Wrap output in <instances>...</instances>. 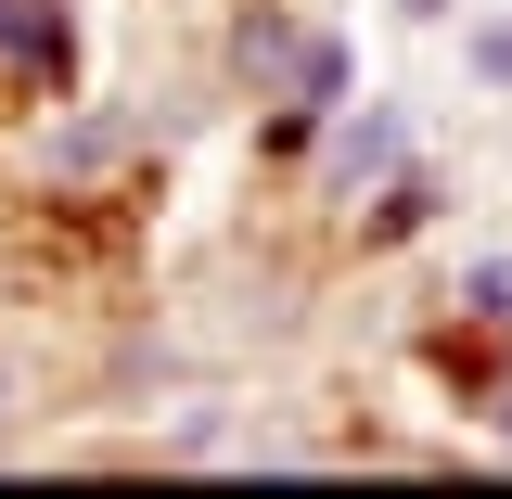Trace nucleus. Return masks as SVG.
I'll return each mask as SVG.
<instances>
[{"mask_svg":"<svg viewBox=\"0 0 512 499\" xmlns=\"http://www.w3.org/2000/svg\"><path fill=\"white\" fill-rule=\"evenodd\" d=\"M231 90L256 103V154L269 167H308V128L359 90V39L308 26L295 0H244L231 13Z\"/></svg>","mask_w":512,"mask_h":499,"instance_id":"f257e3e1","label":"nucleus"},{"mask_svg":"<svg viewBox=\"0 0 512 499\" xmlns=\"http://www.w3.org/2000/svg\"><path fill=\"white\" fill-rule=\"evenodd\" d=\"M128 167H154V128L128 116V103H77V90L13 103V180H26V192H52V205H103Z\"/></svg>","mask_w":512,"mask_h":499,"instance_id":"f03ea898","label":"nucleus"},{"mask_svg":"<svg viewBox=\"0 0 512 499\" xmlns=\"http://www.w3.org/2000/svg\"><path fill=\"white\" fill-rule=\"evenodd\" d=\"M410 154H423L410 103H397V90H346V103L308 128V192H320V205H372Z\"/></svg>","mask_w":512,"mask_h":499,"instance_id":"7ed1b4c3","label":"nucleus"},{"mask_svg":"<svg viewBox=\"0 0 512 499\" xmlns=\"http://www.w3.org/2000/svg\"><path fill=\"white\" fill-rule=\"evenodd\" d=\"M77 64H90L77 0H0V116H13V103H52V90H77Z\"/></svg>","mask_w":512,"mask_h":499,"instance_id":"20e7f679","label":"nucleus"},{"mask_svg":"<svg viewBox=\"0 0 512 499\" xmlns=\"http://www.w3.org/2000/svg\"><path fill=\"white\" fill-rule=\"evenodd\" d=\"M436 218H448V167H436V154H410L372 205H346V244H359V256H397V244H423Z\"/></svg>","mask_w":512,"mask_h":499,"instance_id":"39448f33","label":"nucleus"},{"mask_svg":"<svg viewBox=\"0 0 512 499\" xmlns=\"http://www.w3.org/2000/svg\"><path fill=\"white\" fill-rule=\"evenodd\" d=\"M448 308H461V320H512V244L448 256Z\"/></svg>","mask_w":512,"mask_h":499,"instance_id":"423d86ee","label":"nucleus"},{"mask_svg":"<svg viewBox=\"0 0 512 499\" xmlns=\"http://www.w3.org/2000/svg\"><path fill=\"white\" fill-rule=\"evenodd\" d=\"M461 77L512 103V13H461Z\"/></svg>","mask_w":512,"mask_h":499,"instance_id":"0eeeda50","label":"nucleus"},{"mask_svg":"<svg viewBox=\"0 0 512 499\" xmlns=\"http://www.w3.org/2000/svg\"><path fill=\"white\" fill-rule=\"evenodd\" d=\"M26 423H39V384H26V359H13V346H0V461L26 448Z\"/></svg>","mask_w":512,"mask_h":499,"instance_id":"6e6552de","label":"nucleus"},{"mask_svg":"<svg viewBox=\"0 0 512 499\" xmlns=\"http://www.w3.org/2000/svg\"><path fill=\"white\" fill-rule=\"evenodd\" d=\"M474 423H487V448H500V461H512V384H500V397H487V410H474Z\"/></svg>","mask_w":512,"mask_h":499,"instance_id":"1a4fd4ad","label":"nucleus"},{"mask_svg":"<svg viewBox=\"0 0 512 499\" xmlns=\"http://www.w3.org/2000/svg\"><path fill=\"white\" fill-rule=\"evenodd\" d=\"M448 13H461V0H397V26H448Z\"/></svg>","mask_w":512,"mask_h":499,"instance_id":"9d476101","label":"nucleus"}]
</instances>
